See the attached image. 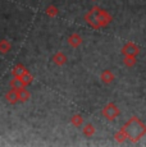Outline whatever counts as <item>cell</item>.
Here are the masks:
<instances>
[{
  "instance_id": "cell-9",
  "label": "cell",
  "mask_w": 146,
  "mask_h": 147,
  "mask_svg": "<svg viewBox=\"0 0 146 147\" xmlns=\"http://www.w3.org/2000/svg\"><path fill=\"white\" fill-rule=\"evenodd\" d=\"M26 72H28V70L26 69V67H24L23 64L19 63V64H17V65L13 68V70H12V76H13V77H17V78H21Z\"/></svg>"
},
{
  "instance_id": "cell-18",
  "label": "cell",
  "mask_w": 146,
  "mask_h": 147,
  "mask_svg": "<svg viewBox=\"0 0 146 147\" xmlns=\"http://www.w3.org/2000/svg\"><path fill=\"white\" fill-rule=\"evenodd\" d=\"M114 140H116L118 143H123L126 140H127V136H126V133L122 131V128H120L119 131H118L117 133L114 134Z\"/></svg>"
},
{
  "instance_id": "cell-15",
  "label": "cell",
  "mask_w": 146,
  "mask_h": 147,
  "mask_svg": "<svg viewBox=\"0 0 146 147\" xmlns=\"http://www.w3.org/2000/svg\"><path fill=\"white\" fill-rule=\"evenodd\" d=\"M71 123H72L73 127H76V128H80V127H82V124H83V118H82V115L74 114V115H73V117L71 118Z\"/></svg>"
},
{
  "instance_id": "cell-2",
  "label": "cell",
  "mask_w": 146,
  "mask_h": 147,
  "mask_svg": "<svg viewBox=\"0 0 146 147\" xmlns=\"http://www.w3.org/2000/svg\"><path fill=\"white\" fill-rule=\"evenodd\" d=\"M119 114H120L119 107H118L117 104H114V102H108L101 110V115L109 121H113L116 118L119 117Z\"/></svg>"
},
{
  "instance_id": "cell-4",
  "label": "cell",
  "mask_w": 146,
  "mask_h": 147,
  "mask_svg": "<svg viewBox=\"0 0 146 147\" xmlns=\"http://www.w3.org/2000/svg\"><path fill=\"white\" fill-rule=\"evenodd\" d=\"M120 53H122L123 56H137L140 53V47L137 46V44H135V42L128 41L122 46Z\"/></svg>"
},
{
  "instance_id": "cell-3",
  "label": "cell",
  "mask_w": 146,
  "mask_h": 147,
  "mask_svg": "<svg viewBox=\"0 0 146 147\" xmlns=\"http://www.w3.org/2000/svg\"><path fill=\"white\" fill-rule=\"evenodd\" d=\"M97 8L99 7L95 5L91 10H89V12L85 14L86 23L91 28H94V30H100V28H101V26H100V23H99V19H97Z\"/></svg>"
},
{
  "instance_id": "cell-7",
  "label": "cell",
  "mask_w": 146,
  "mask_h": 147,
  "mask_svg": "<svg viewBox=\"0 0 146 147\" xmlns=\"http://www.w3.org/2000/svg\"><path fill=\"white\" fill-rule=\"evenodd\" d=\"M100 80H101L103 83H105V84H110L112 82L116 80V76H114V73L112 72V70L105 69V70H103V73L100 74Z\"/></svg>"
},
{
  "instance_id": "cell-14",
  "label": "cell",
  "mask_w": 146,
  "mask_h": 147,
  "mask_svg": "<svg viewBox=\"0 0 146 147\" xmlns=\"http://www.w3.org/2000/svg\"><path fill=\"white\" fill-rule=\"evenodd\" d=\"M10 49H12V44H10L9 41L5 40V38L0 40V54H7V53H9Z\"/></svg>"
},
{
  "instance_id": "cell-11",
  "label": "cell",
  "mask_w": 146,
  "mask_h": 147,
  "mask_svg": "<svg viewBox=\"0 0 146 147\" xmlns=\"http://www.w3.org/2000/svg\"><path fill=\"white\" fill-rule=\"evenodd\" d=\"M31 97V94L28 90H26V87H23V88L18 90V100L19 102H26V101H28Z\"/></svg>"
},
{
  "instance_id": "cell-1",
  "label": "cell",
  "mask_w": 146,
  "mask_h": 147,
  "mask_svg": "<svg viewBox=\"0 0 146 147\" xmlns=\"http://www.w3.org/2000/svg\"><path fill=\"white\" fill-rule=\"evenodd\" d=\"M122 131L127 136V140L132 143H136L146 134V124L140 118L132 117L127 123L123 124Z\"/></svg>"
},
{
  "instance_id": "cell-17",
  "label": "cell",
  "mask_w": 146,
  "mask_h": 147,
  "mask_svg": "<svg viewBox=\"0 0 146 147\" xmlns=\"http://www.w3.org/2000/svg\"><path fill=\"white\" fill-rule=\"evenodd\" d=\"M136 56H123V64L128 68H132L135 67L136 64Z\"/></svg>"
},
{
  "instance_id": "cell-16",
  "label": "cell",
  "mask_w": 146,
  "mask_h": 147,
  "mask_svg": "<svg viewBox=\"0 0 146 147\" xmlns=\"http://www.w3.org/2000/svg\"><path fill=\"white\" fill-rule=\"evenodd\" d=\"M45 13H46V16H49V17H57L59 14V9H58V7H55V5H47L46 9H45Z\"/></svg>"
},
{
  "instance_id": "cell-12",
  "label": "cell",
  "mask_w": 146,
  "mask_h": 147,
  "mask_svg": "<svg viewBox=\"0 0 146 147\" xmlns=\"http://www.w3.org/2000/svg\"><path fill=\"white\" fill-rule=\"evenodd\" d=\"M9 86H10V88H12V90H16V91H18V90H21V88H23V87H26V86H24V83L22 82L21 78H17V77H13V80L10 81Z\"/></svg>"
},
{
  "instance_id": "cell-10",
  "label": "cell",
  "mask_w": 146,
  "mask_h": 147,
  "mask_svg": "<svg viewBox=\"0 0 146 147\" xmlns=\"http://www.w3.org/2000/svg\"><path fill=\"white\" fill-rule=\"evenodd\" d=\"M5 100L8 101L9 104H16L18 102V91H16V90H10V91H8L7 94H5Z\"/></svg>"
},
{
  "instance_id": "cell-5",
  "label": "cell",
  "mask_w": 146,
  "mask_h": 147,
  "mask_svg": "<svg viewBox=\"0 0 146 147\" xmlns=\"http://www.w3.org/2000/svg\"><path fill=\"white\" fill-rule=\"evenodd\" d=\"M97 19H99V23L101 27L109 26L112 23V21H113L110 14L106 12V10L101 9V8H97Z\"/></svg>"
},
{
  "instance_id": "cell-20",
  "label": "cell",
  "mask_w": 146,
  "mask_h": 147,
  "mask_svg": "<svg viewBox=\"0 0 146 147\" xmlns=\"http://www.w3.org/2000/svg\"><path fill=\"white\" fill-rule=\"evenodd\" d=\"M92 1H96V0H92Z\"/></svg>"
},
{
  "instance_id": "cell-8",
  "label": "cell",
  "mask_w": 146,
  "mask_h": 147,
  "mask_svg": "<svg viewBox=\"0 0 146 147\" xmlns=\"http://www.w3.org/2000/svg\"><path fill=\"white\" fill-rule=\"evenodd\" d=\"M67 41H68V44L71 45L72 47H74V49H76V47L81 46V44H82L83 40H82V37H81L78 33H72V35L68 37V40H67Z\"/></svg>"
},
{
  "instance_id": "cell-13",
  "label": "cell",
  "mask_w": 146,
  "mask_h": 147,
  "mask_svg": "<svg viewBox=\"0 0 146 147\" xmlns=\"http://www.w3.org/2000/svg\"><path fill=\"white\" fill-rule=\"evenodd\" d=\"M95 132H96V128H95V125L91 123H87L82 128V133H83V136H86V137H92V136L95 134Z\"/></svg>"
},
{
  "instance_id": "cell-19",
  "label": "cell",
  "mask_w": 146,
  "mask_h": 147,
  "mask_svg": "<svg viewBox=\"0 0 146 147\" xmlns=\"http://www.w3.org/2000/svg\"><path fill=\"white\" fill-rule=\"evenodd\" d=\"M21 80H22V82L24 83V86H28V84L32 83L33 77H32V74H31L30 72H26V73H24V74L21 77Z\"/></svg>"
},
{
  "instance_id": "cell-6",
  "label": "cell",
  "mask_w": 146,
  "mask_h": 147,
  "mask_svg": "<svg viewBox=\"0 0 146 147\" xmlns=\"http://www.w3.org/2000/svg\"><path fill=\"white\" fill-rule=\"evenodd\" d=\"M67 55L64 53H62V51H58V53H55L54 54V56H53V63L55 64V65H58V67H63L64 64L67 63Z\"/></svg>"
}]
</instances>
